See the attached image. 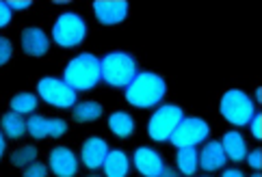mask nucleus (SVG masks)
Segmentation results:
<instances>
[{"instance_id": "obj_25", "label": "nucleus", "mask_w": 262, "mask_h": 177, "mask_svg": "<svg viewBox=\"0 0 262 177\" xmlns=\"http://www.w3.org/2000/svg\"><path fill=\"white\" fill-rule=\"evenodd\" d=\"M11 54H13V45L11 41L7 39V37H0V67L11 59Z\"/></svg>"}, {"instance_id": "obj_6", "label": "nucleus", "mask_w": 262, "mask_h": 177, "mask_svg": "<svg viewBox=\"0 0 262 177\" xmlns=\"http://www.w3.org/2000/svg\"><path fill=\"white\" fill-rule=\"evenodd\" d=\"M182 119H184V113H182L180 106H176V104L161 106L152 115V119H149V123H147L149 138H154V141H158V143L169 141L171 132H173L176 125L180 123Z\"/></svg>"}, {"instance_id": "obj_27", "label": "nucleus", "mask_w": 262, "mask_h": 177, "mask_svg": "<svg viewBox=\"0 0 262 177\" xmlns=\"http://www.w3.org/2000/svg\"><path fill=\"white\" fill-rule=\"evenodd\" d=\"M9 22H11V9L7 7V3L0 0V29L9 26Z\"/></svg>"}, {"instance_id": "obj_29", "label": "nucleus", "mask_w": 262, "mask_h": 177, "mask_svg": "<svg viewBox=\"0 0 262 177\" xmlns=\"http://www.w3.org/2000/svg\"><path fill=\"white\" fill-rule=\"evenodd\" d=\"M9 9H17V11H22V9L31 7V0H22V3H17V0H11V3H7Z\"/></svg>"}, {"instance_id": "obj_11", "label": "nucleus", "mask_w": 262, "mask_h": 177, "mask_svg": "<svg viewBox=\"0 0 262 177\" xmlns=\"http://www.w3.org/2000/svg\"><path fill=\"white\" fill-rule=\"evenodd\" d=\"M50 171L57 177H74L78 173V160L68 147H54L50 151Z\"/></svg>"}, {"instance_id": "obj_16", "label": "nucleus", "mask_w": 262, "mask_h": 177, "mask_svg": "<svg viewBox=\"0 0 262 177\" xmlns=\"http://www.w3.org/2000/svg\"><path fill=\"white\" fill-rule=\"evenodd\" d=\"M221 147L226 151V158H230L234 162H243L247 158V143L238 132H228L223 136Z\"/></svg>"}, {"instance_id": "obj_12", "label": "nucleus", "mask_w": 262, "mask_h": 177, "mask_svg": "<svg viewBox=\"0 0 262 177\" xmlns=\"http://www.w3.org/2000/svg\"><path fill=\"white\" fill-rule=\"evenodd\" d=\"M135 166L145 177H158L165 169V162H163V156L156 154L154 149L141 147L135 151Z\"/></svg>"}, {"instance_id": "obj_17", "label": "nucleus", "mask_w": 262, "mask_h": 177, "mask_svg": "<svg viewBox=\"0 0 262 177\" xmlns=\"http://www.w3.org/2000/svg\"><path fill=\"white\" fill-rule=\"evenodd\" d=\"M104 173L106 177H126L128 171H130V162H128V156L124 151H119V149H115V151H108L106 160H104Z\"/></svg>"}, {"instance_id": "obj_4", "label": "nucleus", "mask_w": 262, "mask_h": 177, "mask_svg": "<svg viewBox=\"0 0 262 177\" xmlns=\"http://www.w3.org/2000/svg\"><path fill=\"white\" fill-rule=\"evenodd\" d=\"M221 115L226 117L232 125H247L251 117L256 115V106L247 93L238 89H230L221 97Z\"/></svg>"}, {"instance_id": "obj_7", "label": "nucleus", "mask_w": 262, "mask_h": 177, "mask_svg": "<svg viewBox=\"0 0 262 177\" xmlns=\"http://www.w3.org/2000/svg\"><path fill=\"white\" fill-rule=\"evenodd\" d=\"M208 134H210V128H208V123H206L204 119H200V117H184L180 123L176 125V130L169 136V141L178 149L180 147H195V145L204 143L206 138H208Z\"/></svg>"}, {"instance_id": "obj_33", "label": "nucleus", "mask_w": 262, "mask_h": 177, "mask_svg": "<svg viewBox=\"0 0 262 177\" xmlns=\"http://www.w3.org/2000/svg\"><path fill=\"white\" fill-rule=\"evenodd\" d=\"M256 102H262V89H256Z\"/></svg>"}, {"instance_id": "obj_23", "label": "nucleus", "mask_w": 262, "mask_h": 177, "mask_svg": "<svg viewBox=\"0 0 262 177\" xmlns=\"http://www.w3.org/2000/svg\"><path fill=\"white\" fill-rule=\"evenodd\" d=\"M35 160H37V149L33 145H24L11 154V164L17 166V169H26V166L33 164Z\"/></svg>"}, {"instance_id": "obj_28", "label": "nucleus", "mask_w": 262, "mask_h": 177, "mask_svg": "<svg viewBox=\"0 0 262 177\" xmlns=\"http://www.w3.org/2000/svg\"><path fill=\"white\" fill-rule=\"evenodd\" d=\"M251 134H254V138H260L262 136V117H260V113H256L254 117H251Z\"/></svg>"}, {"instance_id": "obj_13", "label": "nucleus", "mask_w": 262, "mask_h": 177, "mask_svg": "<svg viewBox=\"0 0 262 177\" xmlns=\"http://www.w3.org/2000/svg\"><path fill=\"white\" fill-rule=\"evenodd\" d=\"M108 156V145L100 136H89L82 145V164L87 169H100Z\"/></svg>"}, {"instance_id": "obj_24", "label": "nucleus", "mask_w": 262, "mask_h": 177, "mask_svg": "<svg viewBox=\"0 0 262 177\" xmlns=\"http://www.w3.org/2000/svg\"><path fill=\"white\" fill-rule=\"evenodd\" d=\"M48 175V169H46V164L41 162H33L24 169V175L22 177H46Z\"/></svg>"}, {"instance_id": "obj_26", "label": "nucleus", "mask_w": 262, "mask_h": 177, "mask_svg": "<svg viewBox=\"0 0 262 177\" xmlns=\"http://www.w3.org/2000/svg\"><path fill=\"white\" fill-rule=\"evenodd\" d=\"M247 164L251 166V169H256V171L262 166V151H260V147L254 149L251 154H247Z\"/></svg>"}, {"instance_id": "obj_18", "label": "nucleus", "mask_w": 262, "mask_h": 177, "mask_svg": "<svg viewBox=\"0 0 262 177\" xmlns=\"http://www.w3.org/2000/svg\"><path fill=\"white\" fill-rule=\"evenodd\" d=\"M108 128H111V132H113L115 136L128 138L130 134L135 132V119H133V115H128V113H113L108 117Z\"/></svg>"}, {"instance_id": "obj_21", "label": "nucleus", "mask_w": 262, "mask_h": 177, "mask_svg": "<svg viewBox=\"0 0 262 177\" xmlns=\"http://www.w3.org/2000/svg\"><path fill=\"white\" fill-rule=\"evenodd\" d=\"M3 132L9 138H20L26 132V121L22 119V115H17L11 110V113L3 115Z\"/></svg>"}, {"instance_id": "obj_14", "label": "nucleus", "mask_w": 262, "mask_h": 177, "mask_svg": "<svg viewBox=\"0 0 262 177\" xmlns=\"http://www.w3.org/2000/svg\"><path fill=\"white\" fill-rule=\"evenodd\" d=\"M48 48H50V41H48V37H46V33L41 29L31 26V29L22 31V50H24V54H29V57H43V54L48 52Z\"/></svg>"}, {"instance_id": "obj_35", "label": "nucleus", "mask_w": 262, "mask_h": 177, "mask_svg": "<svg viewBox=\"0 0 262 177\" xmlns=\"http://www.w3.org/2000/svg\"><path fill=\"white\" fill-rule=\"evenodd\" d=\"M91 177H98V175H91Z\"/></svg>"}, {"instance_id": "obj_20", "label": "nucleus", "mask_w": 262, "mask_h": 177, "mask_svg": "<svg viewBox=\"0 0 262 177\" xmlns=\"http://www.w3.org/2000/svg\"><path fill=\"white\" fill-rule=\"evenodd\" d=\"M178 169H180L182 175L191 177L195 171H198V149L195 147H180L178 149Z\"/></svg>"}, {"instance_id": "obj_34", "label": "nucleus", "mask_w": 262, "mask_h": 177, "mask_svg": "<svg viewBox=\"0 0 262 177\" xmlns=\"http://www.w3.org/2000/svg\"><path fill=\"white\" fill-rule=\"evenodd\" d=\"M251 177H260V173H254V175H251Z\"/></svg>"}, {"instance_id": "obj_15", "label": "nucleus", "mask_w": 262, "mask_h": 177, "mask_svg": "<svg viewBox=\"0 0 262 177\" xmlns=\"http://www.w3.org/2000/svg\"><path fill=\"white\" fill-rule=\"evenodd\" d=\"M198 162L204 171H219L223 164H226V151H223V147L219 141H210V143H206L204 149H202V154H198Z\"/></svg>"}, {"instance_id": "obj_32", "label": "nucleus", "mask_w": 262, "mask_h": 177, "mask_svg": "<svg viewBox=\"0 0 262 177\" xmlns=\"http://www.w3.org/2000/svg\"><path fill=\"white\" fill-rule=\"evenodd\" d=\"M5 149H7V143H5V136H3V132H0V158H3Z\"/></svg>"}, {"instance_id": "obj_31", "label": "nucleus", "mask_w": 262, "mask_h": 177, "mask_svg": "<svg viewBox=\"0 0 262 177\" xmlns=\"http://www.w3.org/2000/svg\"><path fill=\"white\" fill-rule=\"evenodd\" d=\"M223 177H245L238 169H228V171H223Z\"/></svg>"}, {"instance_id": "obj_5", "label": "nucleus", "mask_w": 262, "mask_h": 177, "mask_svg": "<svg viewBox=\"0 0 262 177\" xmlns=\"http://www.w3.org/2000/svg\"><path fill=\"white\" fill-rule=\"evenodd\" d=\"M87 35V24L78 13H63L59 15L52 29V39L61 48H76L82 43Z\"/></svg>"}, {"instance_id": "obj_22", "label": "nucleus", "mask_w": 262, "mask_h": 177, "mask_svg": "<svg viewBox=\"0 0 262 177\" xmlns=\"http://www.w3.org/2000/svg\"><path fill=\"white\" fill-rule=\"evenodd\" d=\"M9 106H11V110L17 115H31L37 108V97L33 95V93H17Z\"/></svg>"}, {"instance_id": "obj_1", "label": "nucleus", "mask_w": 262, "mask_h": 177, "mask_svg": "<svg viewBox=\"0 0 262 177\" xmlns=\"http://www.w3.org/2000/svg\"><path fill=\"white\" fill-rule=\"evenodd\" d=\"M165 93H167L165 80L158 73L143 71V73H137L133 82L126 87V99L128 104H133L137 108H152L165 97Z\"/></svg>"}, {"instance_id": "obj_9", "label": "nucleus", "mask_w": 262, "mask_h": 177, "mask_svg": "<svg viewBox=\"0 0 262 177\" xmlns=\"http://www.w3.org/2000/svg\"><path fill=\"white\" fill-rule=\"evenodd\" d=\"M93 13H96L100 24L115 26L128 17V3L126 0H96L93 3Z\"/></svg>"}, {"instance_id": "obj_3", "label": "nucleus", "mask_w": 262, "mask_h": 177, "mask_svg": "<svg viewBox=\"0 0 262 177\" xmlns=\"http://www.w3.org/2000/svg\"><path fill=\"white\" fill-rule=\"evenodd\" d=\"M100 73L108 87L121 89L128 87L137 76V63L126 52H111L100 61Z\"/></svg>"}, {"instance_id": "obj_30", "label": "nucleus", "mask_w": 262, "mask_h": 177, "mask_svg": "<svg viewBox=\"0 0 262 177\" xmlns=\"http://www.w3.org/2000/svg\"><path fill=\"white\" fill-rule=\"evenodd\" d=\"M158 177H180V175H178V173L171 169V166H165V169H163V173L158 175Z\"/></svg>"}, {"instance_id": "obj_10", "label": "nucleus", "mask_w": 262, "mask_h": 177, "mask_svg": "<svg viewBox=\"0 0 262 177\" xmlns=\"http://www.w3.org/2000/svg\"><path fill=\"white\" fill-rule=\"evenodd\" d=\"M26 132L33 138H46V136L59 138L68 132V123L63 119H46L41 115H33L26 121Z\"/></svg>"}, {"instance_id": "obj_8", "label": "nucleus", "mask_w": 262, "mask_h": 177, "mask_svg": "<svg viewBox=\"0 0 262 177\" xmlns=\"http://www.w3.org/2000/svg\"><path fill=\"white\" fill-rule=\"evenodd\" d=\"M37 91L43 102H48L50 106L57 108H74L76 106V97L78 93L72 87H68L63 80L57 78H41L39 85H37Z\"/></svg>"}, {"instance_id": "obj_2", "label": "nucleus", "mask_w": 262, "mask_h": 177, "mask_svg": "<svg viewBox=\"0 0 262 177\" xmlns=\"http://www.w3.org/2000/svg\"><path fill=\"white\" fill-rule=\"evenodd\" d=\"M102 80L100 73V59L93 54L85 52L78 54L76 59L68 63V67L63 71V82L74 91H89Z\"/></svg>"}, {"instance_id": "obj_19", "label": "nucleus", "mask_w": 262, "mask_h": 177, "mask_svg": "<svg viewBox=\"0 0 262 177\" xmlns=\"http://www.w3.org/2000/svg\"><path fill=\"white\" fill-rule=\"evenodd\" d=\"M74 115V121H78V123H87V121H96L100 115H102V104L100 102H80V104L74 106L72 110Z\"/></svg>"}]
</instances>
